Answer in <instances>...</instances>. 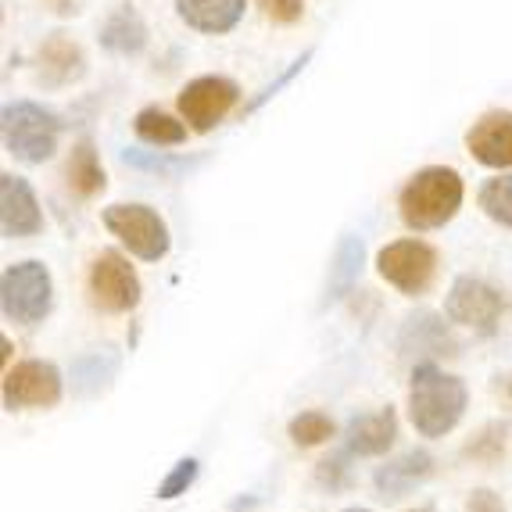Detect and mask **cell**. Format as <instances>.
<instances>
[{
	"mask_svg": "<svg viewBox=\"0 0 512 512\" xmlns=\"http://www.w3.org/2000/svg\"><path fill=\"white\" fill-rule=\"evenodd\" d=\"M43 8H51L58 18H72L79 15V0H43Z\"/></svg>",
	"mask_w": 512,
	"mask_h": 512,
	"instance_id": "cell-31",
	"label": "cell"
},
{
	"mask_svg": "<svg viewBox=\"0 0 512 512\" xmlns=\"http://www.w3.org/2000/svg\"><path fill=\"white\" fill-rule=\"evenodd\" d=\"M133 129H137V137L151 147H180L187 144V133L190 126L183 122V115H169L165 108L151 104V108H140L137 119H133Z\"/></svg>",
	"mask_w": 512,
	"mask_h": 512,
	"instance_id": "cell-21",
	"label": "cell"
},
{
	"mask_svg": "<svg viewBox=\"0 0 512 512\" xmlns=\"http://www.w3.org/2000/svg\"><path fill=\"white\" fill-rule=\"evenodd\" d=\"M197 473H201V462H197V459H180L169 473H165V480L158 484V491H154V495L162 498V502H172V498L187 495L190 487H194Z\"/></svg>",
	"mask_w": 512,
	"mask_h": 512,
	"instance_id": "cell-26",
	"label": "cell"
},
{
	"mask_svg": "<svg viewBox=\"0 0 512 512\" xmlns=\"http://www.w3.org/2000/svg\"><path fill=\"white\" fill-rule=\"evenodd\" d=\"M65 183H69V190L79 201H94L108 187V172H104L101 154H97V144L90 137L72 144L69 162H65Z\"/></svg>",
	"mask_w": 512,
	"mask_h": 512,
	"instance_id": "cell-17",
	"label": "cell"
},
{
	"mask_svg": "<svg viewBox=\"0 0 512 512\" xmlns=\"http://www.w3.org/2000/svg\"><path fill=\"white\" fill-rule=\"evenodd\" d=\"M187 29L205 36H226L240 26L248 0H172Z\"/></svg>",
	"mask_w": 512,
	"mask_h": 512,
	"instance_id": "cell-15",
	"label": "cell"
},
{
	"mask_svg": "<svg viewBox=\"0 0 512 512\" xmlns=\"http://www.w3.org/2000/svg\"><path fill=\"white\" fill-rule=\"evenodd\" d=\"M398 441V416L394 409L369 412V416H355L348 423V434H344V444H348V455H359V459H376V455H387Z\"/></svg>",
	"mask_w": 512,
	"mask_h": 512,
	"instance_id": "cell-16",
	"label": "cell"
},
{
	"mask_svg": "<svg viewBox=\"0 0 512 512\" xmlns=\"http://www.w3.org/2000/svg\"><path fill=\"white\" fill-rule=\"evenodd\" d=\"M462 201H466V183L452 165H427L398 194V212L402 222L416 233L441 230L459 215Z\"/></svg>",
	"mask_w": 512,
	"mask_h": 512,
	"instance_id": "cell-2",
	"label": "cell"
},
{
	"mask_svg": "<svg viewBox=\"0 0 512 512\" xmlns=\"http://www.w3.org/2000/svg\"><path fill=\"white\" fill-rule=\"evenodd\" d=\"M312 54H316V51H305L298 61H291V69H287V72H280V76H276L269 86H262V94H258L255 101H251L248 108H244V115H255V111L262 108V104H269L276 94H280L283 86H287V83H294V76H301V72H305V65H308V61H312Z\"/></svg>",
	"mask_w": 512,
	"mask_h": 512,
	"instance_id": "cell-27",
	"label": "cell"
},
{
	"mask_svg": "<svg viewBox=\"0 0 512 512\" xmlns=\"http://www.w3.org/2000/svg\"><path fill=\"white\" fill-rule=\"evenodd\" d=\"M402 348L427 351V355H459V341L452 337L448 323L441 316H434V312H419V316L405 319Z\"/></svg>",
	"mask_w": 512,
	"mask_h": 512,
	"instance_id": "cell-19",
	"label": "cell"
},
{
	"mask_svg": "<svg viewBox=\"0 0 512 512\" xmlns=\"http://www.w3.org/2000/svg\"><path fill=\"white\" fill-rule=\"evenodd\" d=\"M61 391H65V380H61V369L54 362L26 359L8 366V373H4V409L8 412L51 409L61 402Z\"/></svg>",
	"mask_w": 512,
	"mask_h": 512,
	"instance_id": "cell-10",
	"label": "cell"
},
{
	"mask_svg": "<svg viewBox=\"0 0 512 512\" xmlns=\"http://www.w3.org/2000/svg\"><path fill=\"white\" fill-rule=\"evenodd\" d=\"M348 477H351V466H348V455H330L316 466V480L330 491H341L348 487Z\"/></svg>",
	"mask_w": 512,
	"mask_h": 512,
	"instance_id": "cell-29",
	"label": "cell"
},
{
	"mask_svg": "<svg viewBox=\"0 0 512 512\" xmlns=\"http://www.w3.org/2000/svg\"><path fill=\"white\" fill-rule=\"evenodd\" d=\"M101 222L140 262H162L172 248L169 226L151 205H108L101 212Z\"/></svg>",
	"mask_w": 512,
	"mask_h": 512,
	"instance_id": "cell-6",
	"label": "cell"
},
{
	"mask_svg": "<svg viewBox=\"0 0 512 512\" xmlns=\"http://www.w3.org/2000/svg\"><path fill=\"white\" fill-rule=\"evenodd\" d=\"M97 40H101V47L108 54H119V58H137V54L147 51V40H151V33H147L144 18H140L137 11L119 8V11H111V15H108V22L101 26Z\"/></svg>",
	"mask_w": 512,
	"mask_h": 512,
	"instance_id": "cell-18",
	"label": "cell"
},
{
	"mask_svg": "<svg viewBox=\"0 0 512 512\" xmlns=\"http://www.w3.org/2000/svg\"><path fill=\"white\" fill-rule=\"evenodd\" d=\"M0 230L8 240L36 237L43 230V212L29 180L4 172L0 176Z\"/></svg>",
	"mask_w": 512,
	"mask_h": 512,
	"instance_id": "cell-11",
	"label": "cell"
},
{
	"mask_svg": "<svg viewBox=\"0 0 512 512\" xmlns=\"http://www.w3.org/2000/svg\"><path fill=\"white\" fill-rule=\"evenodd\" d=\"M287 434H291V441L298 448H319V444H326L337 434V427H333V419L326 412H301V416L291 419Z\"/></svg>",
	"mask_w": 512,
	"mask_h": 512,
	"instance_id": "cell-24",
	"label": "cell"
},
{
	"mask_svg": "<svg viewBox=\"0 0 512 512\" xmlns=\"http://www.w3.org/2000/svg\"><path fill=\"white\" fill-rule=\"evenodd\" d=\"M509 448V423H487L470 444H466V459L480 462V466H495L505 459Z\"/></svg>",
	"mask_w": 512,
	"mask_h": 512,
	"instance_id": "cell-23",
	"label": "cell"
},
{
	"mask_svg": "<svg viewBox=\"0 0 512 512\" xmlns=\"http://www.w3.org/2000/svg\"><path fill=\"white\" fill-rule=\"evenodd\" d=\"M498 391H502V394H505V398H509V402H512V373L498 376Z\"/></svg>",
	"mask_w": 512,
	"mask_h": 512,
	"instance_id": "cell-32",
	"label": "cell"
},
{
	"mask_svg": "<svg viewBox=\"0 0 512 512\" xmlns=\"http://www.w3.org/2000/svg\"><path fill=\"white\" fill-rule=\"evenodd\" d=\"M122 162L133 165V169L154 172V176H162V180H172V176H180L183 169H190V158H172L162 147H158V151H137V147H129V151H122Z\"/></svg>",
	"mask_w": 512,
	"mask_h": 512,
	"instance_id": "cell-25",
	"label": "cell"
},
{
	"mask_svg": "<svg viewBox=\"0 0 512 512\" xmlns=\"http://www.w3.org/2000/svg\"><path fill=\"white\" fill-rule=\"evenodd\" d=\"M240 101V86L230 76H197L176 97L183 122L190 133H212Z\"/></svg>",
	"mask_w": 512,
	"mask_h": 512,
	"instance_id": "cell-9",
	"label": "cell"
},
{
	"mask_svg": "<svg viewBox=\"0 0 512 512\" xmlns=\"http://www.w3.org/2000/svg\"><path fill=\"white\" fill-rule=\"evenodd\" d=\"M437 248H430L427 240L405 237L391 240L387 248H380L376 255V273L380 280H387L398 294L405 298H423L437 280Z\"/></svg>",
	"mask_w": 512,
	"mask_h": 512,
	"instance_id": "cell-5",
	"label": "cell"
},
{
	"mask_svg": "<svg viewBox=\"0 0 512 512\" xmlns=\"http://www.w3.org/2000/svg\"><path fill=\"white\" fill-rule=\"evenodd\" d=\"M466 512H505V502L491 487H477V491H470V498H466Z\"/></svg>",
	"mask_w": 512,
	"mask_h": 512,
	"instance_id": "cell-30",
	"label": "cell"
},
{
	"mask_svg": "<svg viewBox=\"0 0 512 512\" xmlns=\"http://www.w3.org/2000/svg\"><path fill=\"white\" fill-rule=\"evenodd\" d=\"M502 312H505L502 291L491 287L487 280H480V276H459V280L452 283L448 298H444V316H448V323L466 326V330L480 333V337H491V333L498 330Z\"/></svg>",
	"mask_w": 512,
	"mask_h": 512,
	"instance_id": "cell-8",
	"label": "cell"
},
{
	"mask_svg": "<svg viewBox=\"0 0 512 512\" xmlns=\"http://www.w3.org/2000/svg\"><path fill=\"white\" fill-rule=\"evenodd\" d=\"M362 258H366L362 237H355V233L341 237V244H337V251H333L330 283H326V305H330V301H341L344 294L355 287V280H359V273H362Z\"/></svg>",
	"mask_w": 512,
	"mask_h": 512,
	"instance_id": "cell-20",
	"label": "cell"
},
{
	"mask_svg": "<svg viewBox=\"0 0 512 512\" xmlns=\"http://www.w3.org/2000/svg\"><path fill=\"white\" fill-rule=\"evenodd\" d=\"M40 61V83L47 90H61V86H72L86 76V54L72 36L65 33H51L40 43L36 51Z\"/></svg>",
	"mask_w": 512,
	"mask_h": 512,
	"instance_id": "cell-13",
	"label": "cell"
},
{
	"mask_svg": "<svg viewBox=\"0 0 512 512\" xmlns=\"http://www.w3.org/2000/svg\"><path fill=\"white\" fill-rule=\"evenodd\" d=\"M470 405V391L459 376L444 373L434 362H419L412 369L409 384V419L416 434L423 437H444L452 434L466 416Z\"/></svg>",
	"mask_w": 512,
	"mask_h": 512,
	"instance_id": "cell-1",
	"label": "cell"
},
{
	"mask_svg": "<svg viewBox=\"0 0 512 512\" xmlns=\"http://www.w3.org/2000/svg\"><path fill=\"white\" fill-rule=\"evenodd\" d=\"M61 115H54L51 108H43L36 101H11L0 111V137L8 154H15L18 162L26 165H43L51 162L61 140Z\"/></svg>",
	"mask_w": 512,
	"mask_h": 512,
	"instance_id": "cell-3",
	"label": "cell"
},
{
	"mask_svg": "<svg viewBox=\"0 0 512 512\" xmlns=\"http://www.w3.org/2000/svg\"><path fill=\"white\" fill-rule=\"evenodd\" d=\"M430 477H434V455L423 452V448H412V452L384 462L373 473V484L376 495L384 498V502H398V498L412 495L419 484H427Z\"/></svg>",
	"mask_w": 512,
	"mask_h": 512,
	"instance_id": "cell-14",
	"label": "cell"
},
{
	"mask_svg": "<svg viewBox=\"0 0 512 512\" xmlns=\"http://www.w3.org/2000/svg\"><path fill=\"white\" fill-rule=\"evenodd\" d=\"M86 291H90V301H94L101 312L122 316V312H133V308L140 305V276L122 251H101V255L90 262Z\"/></svg>",
	"mask_w": 512,
	"mask_h": 512,
	"instance_id": "cell-7",
	"label": "cell"
},
{
	"mask_svg": "<svg viewBox=\"0 0 512 512\" xmlns=\"http://www.w3.org/2000/svg\"><path fill=\"white\" fill-rule=\"evenodd\" d=\"M0 308L18 326H36L51 316L54 308V280L51 269L36 258L11 262L0 276Z\"/></svg>",
	"mask_w": 512,
	"mask_h": 512,
	"instance_id": "cell-4",
	"label": "cell"
},
{
	"mask_svg": "<svg viewBox=\"0 0 512 512\" xmlns=\"http://www.w3.org/2000/svg\"><path fill=\"white\" fill-rule=\"evenodd\" d=\"M409 512H434V509H430V505H423V509H409Z\"/></svg>",
	"mask_w": 512,
	"mask_h": 512,
	"instance_id": "cell-33",
	"label": "cell"
},
{
	"mask_svg": "<svg viewBox=\"0 0 512 512\" xmlns=\"http://www.w3.org/2000/svg\"><path fill=\"white\" fill-rule=\"evenodd\" d=\"M344 512H369V509H344Z\"/></svg>",
	"mask_w": 512,
	"mask_h": 512,
	"instance_id": "cell-34",
	"label": "cell"
},
{
	"mask_svg": "<svg viewBox=\"0 0 512 512\" xmlns=\"http://www.w3.org/2000/svg\"><path fill=\"white\" fill-rule=\"evenodd\" d=\"M466 151L473 154V162L487 169H512V111H484L466 133Z\"/></svg>",
	"mask_w": 512,
	"mask_h": 512,
	"instance_id": "cell-12",
	"label": "cell"
},
{
	"mask_svg": "<svg viewBox=\"0 0 512 512\" xmlns=\"http://www.w3.org/2000/svg\"><path fill=\"white\" fill-rule=\"evenodd\" d=\"M477 205L491 222L512 230V172H498V176H491V180L480 187Z\"/></svg>",
	"mask_w": 512,
	"mask_h": 512,
	"instance_id": "cell-22",
	"label": "cell"
},
{
	"mask_svg": "<svg viewBox=\"0 0 512 512\" xmlns=\"http://www.w3.org/2000/svg\"><path fill=\"white\" fill-rule=\"evenodd\" d=\"M258 8L276 26H294L305 18V0H258Z\"/></svg>",
	"mask_w": 512,
	"mask_h": 512,
	"instance_id": "cell-28",
	"label": "cell"
}]
</instances>
